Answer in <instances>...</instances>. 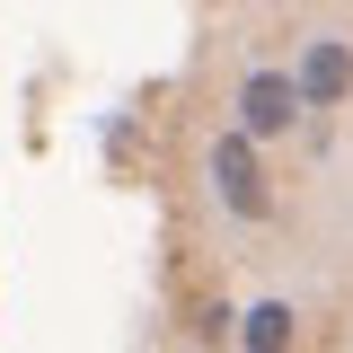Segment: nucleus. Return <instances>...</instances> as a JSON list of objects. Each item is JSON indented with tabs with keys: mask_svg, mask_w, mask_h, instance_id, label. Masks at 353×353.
<instances>
[{
	"mask_svg": "<svg viewBox=\"0 0 353 353\" xmlns=\"http://www.w3.org/2000/svg\"><path fill=\"white\" fill-rule=\"evenodd\" d=\"M239 353H292V301H256L239 318Z\"/></svg>",
	"mask_w": 353,
	"mask_h": 353,
	"instance_id": "obj_4",
	"label": "nucleus"
},
{
	"mask_svg": "<svg viewBox=\"0 0 353 353\" xmlns=\"http://www.w3.org/2000/svg\"><path fill=\"white\" fill-rule=\"evenodd\" d=\"M212 194H221L239 221H265V212H274V194H265V159H256V141H248L239 124L212 141Z\"/></svg>",
	"mask_w": 353,
	"mask_h": 353,
	"instance_id": "obj_1",
	"label": "nucleus"
},
{
	"mask_svg": "<svg viewBox=\"0 0 353 353\" xmlns=\"http://www.w3.org/2000/svg\"><path fill=\"white\" fill-rule=\"evenodd\" d=\"M301 124V88H292V71H248L239 80V132L248 141H274V132Z\"/></svg>",
	"mask_w": 353,
	"mask_h": 353,
	"instance_id": "obj_2",
	"label": "nucleus"
},
{
	"mask_svg": "<svg viewBox=\"0 0 353 353\" xmlns=\"http://www.w3.org/2000/svg\"><path fill=\"white\" fill-rule=\"evenodd\" d=\"M292 88H301V106H345V88H353V44H345V36H309Z\"/></svg>",
	"mask_w": 353,
	"mask_h": 353,
	"instance_id": "obj_3",
	"label": "nucleus"
}]
</instances>
